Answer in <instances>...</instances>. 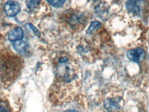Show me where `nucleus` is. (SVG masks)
<instances>
[{
    "label": "nucleus",
    "instance_id": "obj_13",
    "mask_svg": "<svg viewBox=\"0 0 149 112\" xmlns=\"http://www.w3.org/2000/svg\"><path fill=\"white\" fill-rule=\"evenodd\" d=\"M0 112H10L8 108L3 105V103L0 102Z\"/></svg>",
    "mask_w": 149,
    "mask_h": 112
},
{
    "label": "nucleus",
    "instance_id": "obj_1",
    "mask_svg": "<svg viewBox=\"0 0 149 112\" xmlns=\"http://www.w3.org/2000/svg\"><path fill=\"white\" fill-rule=\"evenodd\" d=\"M54 83L50 89V97L59 103L71 100L80 88L81 69L77 61L66 53H61L53 61Z\"/></svg>",
    "mask_w": 149,
    "mask_h": 112
},
{
    "label": "nucleus",
    "instance_id": "obj_2",
    "mask_svg": "<svg viewBox=\"0 0 149 112\" xmlns=\"http://www.w3.org/2000/svg\"><path fill=\"white\" fill-rule=\"evenodd\" d=\"M23 63L20 57L10 51L5 52L0 57V75L2 79L15 80L21 74Z\"/></svg>",
    "mask_w": 149,
    "mask_h": 112
},
{
    "label": "nucleus",
    "instance_id": "obj_5",
    "mask_svg": "<svg viewBox=\"0 0 149 112\" xmlns=\"http://www.w3.org/2000/svg\"><path fill=\"white\" fill-rule=\"evenodd\" d=\"M127 57L130 60L134 62L140 63L144 60L146 54L142 48H136V49L128 51L127 52Z\"/></svg>",
    "mask_w": 149,
    "mask_h": 112
},
{
    "label": "nucleus",
    "instance_id": "obj_9",
    "mask_svg": "<svg viewBox=\"0 0 149 112\" xmlns=\"http://www.w3.org/2000/svg\"><path fill=\"white\" fill-rule=\"evenodd\" d=\"M14 48L17 52L19 53H23V52L26 50V44L24 41H18L14 44Z\"/></svg>",
    "mask_w": 149,
    "mask_h": 112
},
{
    "label": "nucleus",
    "instance_id": "obj_3",
    "mask_svg": "<svg viewBox=\"0 0 149 112\" xmlns=\"http://www.w3.org/2000/svg\"><path fill=\"white\" fill-rule=\"evenodd\" d=\"M61 19L70 30L75 31L82 30L87 23V18L85 14L72 10L65 12Z\"/></svg>",
    "mask_w": 149,
    "mask_h": 112
},
{
    "label": "nucleus",
    "instance_id": "obj_8",
    "mask_svg": "<svg viewBox=\"0 0 149 112\" xmlns=\"http://www.w3.org/2000/svg\"><path fill=\"white\" fill-rule=\"evenodd\" d=\"M137 1H128L126 3V8L129 11L134 14H139V6L137 4Z\"/></svg>",
    "mask_w": 149,
    "mask_h": 112
},
{
    "label": "nucleus",
    "instance_id": "obj_7",
    "mask_svg": "<svg viewBox=\"0 0 149 112\" xmlns=\"http://www.w3.org/2000/svg\"><path fill=\"white\" fill-rule=\"evenodd\" d=\"M24 37V32L21 27H17L8 34V39L11 41H21Z\"/></svg>",
    "mask_w": 149,
    "mask_h": 112
},
{
    "label": "nucleus",
    "instance_id": "obj_4",
    "mask_svg": "<svg viewBox=\"0 0 149 112\" xmlns=\"http://www.w3.org/2000/svg\"><path fill=\"white\" fill-rule=\"evenodd\" d=\"M21 10L19 3L15 1H8L4 5V11L8 17L16 16Z\"/></svg>",
    "mask_w": 149,
    "mask_h": 112
},
{
    "label": "nucleus",
    "instance_id": "obj_6",
    "mask_svg": "<svg viewBox=\"0 0 149 112\" xmlns=\"http://www.w3.org/2000/svg\"><path fill=\"white\" fill-rule=\"evenodd\" d=\"M119 99L117 98H107L104 100V105L108 111L110 112H115L120 109V104Z\"/></svg>",
    "mask_w": 149,
    "mask_h": 112
},
{
    "label": "nucleus",
    "instance_id": "obj_12",
    "mask_svg": "<svg viewBox=\"0 0 149 112\" xmlns=\"http://www.w3.org/2000/svg\"><path fill=\"white\" fill-rule=\"evenodd\" d=\"M48 3H51V5H53L54 7H56V8H58V7H60L65 3V1H59V0H57V1H53V0H48L47 1Z\"/></svg>",
    "mask_w": 149,
    "mask_h": 112
},
{
    "label": "nucleus",
    "instance_id": "obj_11",
    "mask_svg": "<svg viewBox=\"0 0 149 112\" xmlns=\"http://www.w3.org/2000/svg\"><path fill=\"white\" fill-rule=\"evenodd\" d=\"M41 1H27L26 5L30 10H35L40 5Z\"/></svg>",
    "mask_w": 149,
    "mask_h": 112
},
{
    "label": "nucleus",
    "instance_id": "obj_14",
    "mask_svg": "<svg viewBox=\"0 0 149 112\" xmlns=\"http://www.w3.org/2000/svg\"><path fill=\"white\" fill-rule=\"evenodd\" d=\"M64 112H79L77 111H75V110H72V109H69V110H66V111H65Z\"/></svg>",
    "mask_w": 149,
    "mask_h": 112
},
{
    "label": "nucleus",
    "instance_id": "obj_10",
    "mask_svg": "<svg viewBox=\"0 0 149 112\" xmlns=\"http://www.w3.org/2000/svg\"><path fill=\"white\" fill-rule=\"evenodd\" d=\"M100 26H101V23H100V22L99 21L92 22L91 24L90 27H89V28L88 29L87 33H88V34H91V33H93L95 30H96L100 28Z\"/></svg>",
    "mask_w": 149,
    "mask_h": 112
}]
</instances>
